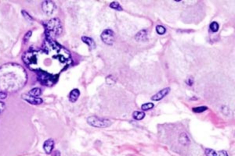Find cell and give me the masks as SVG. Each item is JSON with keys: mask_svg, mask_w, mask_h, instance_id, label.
I'll return each instance as SVG.
<instances>
[{"mask_svg": "<svg viewBox=\"0 0 235 156\" xmlns=\"http://www.w3.org/2000/svg\"><path fill=\"white\" fill-rule=\"evenodd\" d=\"M26 81V71L19 65L7 64L0 67V86L5 90H19L24 86Z\"/></svg>", "mask_w": 235, "mask_h": 156, "instance_id": "1", "label": "cell"}, {"mask_svg": "<svg viewBox=\"0 0 235 156\" xmlns=\"http://www.w3.org/2000/svg\"><path fill=\"white\" fill-rule=\"evenodd\" d=\"M62 25L60 20L54 18L49 20L45 24V34L47 40L59 36L62 32Z\"/></svg>", "mask_w": 235, "mask_h": 156, "instance_id": "2", "label": "cell"}, {"mask_svg": "<svg viewBox=\"0 0 235 156\" xmlns=\"http://www.w3.org/2000/svg\"><path fill=\"white\" fill-rule=\"evenodd\" d=\"M38 80L40 83L46 86H51L58 82V76L51 74L40 69L36 70Z\"/></svg>", "mask_w": 235, "mask_h": 156, "instance_id": "3", "label": "cell"}, {"mask_svg": "<svg viewBox=\"0 0 235 156\" xmlns=\"http://www.w3.org/2000/svg\"><path fill=\"white\" fill-rule=\"evenodd\" d=\"M87 122L90 126L97 128H106L112 124L111 121L108 119L99 118L96 116L88 117Z\"/></svg>", "mask_w": 235, "mask_h": 156, "instance_id": "4", "label": "cell"}, {"mask_svg": "<svg viewBox=\"0 0 235 156\" xmlns=\"http://www.w3.org/2000/svg\"><path fill=\"white\" fill-rule=\"evenodd\" d=\"M102 41L108 46H112L114 41V33L112 30L106 29L101 35Z\"/></svg>", "mask_w": 235, "mask_h": 156, "instance_id": "5", "label": "cell"}, {"mask_svg": "<svg viewBox=\"0 0 235 156\" xmlns=\"http://www.w3.org/2000/svg\"><path fill=\"white\" fill-rule=\"evenodd\" d=\"M56 8L55 3L51 1H45L42 4V10L48 16L52 15Z\"/></svg>", "mask_w": 235, "mask_h": 156, "instance_id": "6", "label": "cell"}, {"mask_svg": "<svg viewBox=\"0 0 235 156\" xmlns=\"http://www.w3.org/2000/svg\"><path fill=\"white\" fill-rule=\"evenodd\" d=\"M22 98L27 102L33 105H39L43 103V101L41 98L33 97L29 94H23L22 95Z\"/></svg>", "mask_w": 235, "mask_h": 156, "instance_id": "7", "label": "cell"}, {"mask_svg": "<svg viewBox=\"0 0 235 156\" xmlns=\"http://www.w3.org/2000/svg\"><path fill=\"white\" fill-rule=\"evenodd\" d=\"M170 87H166V88H164V89L159 91L155 95H153L152 97L151 100L153 101H155L160 100L164 97H165L166 95H168V93H170Z\"/></svg>", "mask_w": 235, "mask_h": 156, "instance_id": "8", "label": "cell"}, {"mask_svg": "<svg viewBox=\"0 0 235 156\" xmlns=\"http://www.w3.org/2000/svg\"><path fill=\"white\" fill-rule=\"evenodd\" d=\"M54 146V141L52 139L47 140L43 144V149L47 154H49L52 152Z\"/></svg>", "mask_w": 235, "mask_h": 156, "instance_id": "9", "label": "cell"}, {"mask_svg": "<svg viewBox=\"0 0 235 156\" xmlns=\"http://www.w3.org/2000/svg\"><path fill=\"white\" fill-rule=\"evenodd\" d=\"M148 32L145 29L142 30L137 33L135 39L138 42H145L148 40Z\"/></svg>", "mask_w": 235, "mask_h": 156, "instance_id": "10", "label": "cell"}, {"mask_svg": "<svg viewBox=\"0 0 235 156\" xmlns=\"http://www.w3.org/2000/svg\"><path fill=\"white\" fill-rule=\"evenodd\" d=\"M205 154L207 156H228L227 153L225 151H215L211 149H206L205 150Z\"/></svg>", "mask_w": 235, "mask_h": 156, "instance_id": "11", "label": "cell"}, {"mask_svg": "<svg viewBox=\"0 0 235 156\" xmlns=\"http://www.w3.org/2000/svg\"><path fill=\"white\" fill-rule=\"evenodd\" d=\"M81 40L85 44H86L88 46L90 49H94L96 48V45L95 42L91 38L84 36L81 37Z\"/></svg>", "mask_w": 235, "mask_h": 156, "instance_id": "12", "label": "cell"}, {"mask_svg": "<svg viewBox=\"0 0 235 156\" xmlns=\"http://www.w3.org/2000/svg\"><path fill=\"white\" fill-rule=\"evenodd\" d=\"M80 95V91L77 88L74 89L69 93V100L71 102L75 103L77 100Z\"/></svg>", "mask_w": 235, "mask_h": 156, "instance_id": "13", "label": "cell"}, {"mask_svg": "<svg viewBox=\"0 0 235 156\" xmlns=\"http://www.w3.org/2000/svg\"><path fill=\"white\" fill-rule=\"evenodd\" d=\"M41 94V89L38 87L33 88L29 91V94L33 97H38L40 96Z\"/></svg>", "mask_w": 235, "mask_h": 156, "instance_id": "14", "label": "cell"}, {"mask_svg": "<svg viewBox=\"0 0 235 156\" xmlns=\"http://www.w3.org/2000/svg\"><path fill=\"white\" fill-rule=\"evenodd\" d=\"M179 141L183 145H187L188 144L189 139L186 133H182L181 134L179 137Z\"/></svg>", "mask_w": 235, "mask_h": 156, "instance_id": "15", "label": "cell"}, {"mask_svg": "<svg viewBox=\"0 0 235 156\" xmlns=\"http://www.w3.org/2000/svg\"><path fill=\"white\" fill-rule=\"evenodd\" d=\"M132 115L134 119L138 120H142L144 118L145 116V114L143 112L135 111L134 112Z\"/></svg>", "mask_w": 235, "mask_h": 156, "instance_id": "16", "label": "cell"}, {"mask_svg": "<svg viewBox=\"0 0 235 156\" xmlns=\"http://www.w3.org/2000/svg\"><path fill=\"white\" fill-rule=\"evenodd\" d=\"M109 7L113 9L119 11H121L123 10L122 8L121 5H120V3H118V2H111L110 5H109Z\"/></svg>", "mask_w": 235, "mask_h": 156, "instance_id": "17", "label": "cell"}, {"mask_svg": "<svg viewBox=\"0 0 235 156\" xmlns=\"http://www.w3.org/2000/svg\"><path fill=\"white\" fill-rule=\"evenodd\" d=\"M209 28L213 32H217L219 29V24L216 22H213L209 25Z\"/></svg>", "mask_w": 235, "mask_h": 156, "instance_id": "18", "label": "cell"}, {"mask_svg": "<svg viewBox=\"0 0 235 156\" xmlns=\"http://www.w3.org/2000/svg\"><path fill=\"white\" fill-rule=\"evenodd\" d=\"M156 31L157 34L159 35H163L166 32V29L165 27L162 25H157L156 27Z\"/></svg>", "mask_w": 235, "mask_h": 156, "instance_id": "19", "label": "cell"}, {"mask_svg": "<svg viewBox=\"0 0 235 156\" xmlns=\"http://www.w3.org/2000/svg\"><path fill=\"white\" fill-rule=\"evenodd\" d=\"M208 109V107L206 106H200V107H195L192 109V110L194 112L197 113H200L203 112L206 110Z\"/></svg>", "mask_w": 235, "mask_h": 156, "instance_id": "20", "label": "cell"}, {"mask_svg": "<svg viewBox=\"0 0 235 156\" xmlns=\"http://www.w3.org/2000/svg\"><path fill=\"white\" fill-rule=\"evenodd\" d=\"M154 106V104L152 103H146L142 105V109L144 111L148 110L153 108Z\"/></svg>", "mask_w": 235, "mask_h": 156, "instance_id": "21", "label": "cell"}, {"mask_svg": "<svg viewBox=\"0 0 235 156\" xmlns=\"http://www.w3.org/2000/svg\"><path fill=\"white\" fill-rule=\"evenodd\" d=\"M22 14L23 16L25 19L27 20L28 21L31 22L33 21V19L32 17L30 15V14L24 10H22L21 11Z\"/></svg>", "mask_w": 235, "mask_h": 156, "instance_id": "22", "label": "cell"}, {"mask_svg": "<svg viewBox=\"0 0 235 156\" xmlns=\"http://www.w3.org/2000/svg\"><path fill=\"white\" fill-rule=\"evenodd\" d=\"M32 35V32L31 31H29L24 36V38H23V41L24 43H27V42L29 41V39L30 38V37Z\"/></svg>", "mask_w": 235, "mask_h": 156, "instance_id": "23", "label": "cell"}, {"mask_svg": "<svg viewBox=\"0 0 235 156\" xmlns=\"http://www.w3.org/2000/svg\"><path fill=\"white\" fill-rule=\"evenodd\" d=\"M5 104L4 103L0 101V114L2 113L5 109Z\"/></svg>", "mask_w": 235, "mask_h": 156, "instance_id": "24", "label": "cell"}, {"mask_svg": "<svg viewBox=\"0 0 235 156\" xmlns=\"http://www.w3.org/2000/svg\"><path fill=\"white\" fill-rule=\"evenodd\" d=\"M7 97V94L5 92H0V99L4 100Z\"/></svg>", "mask_w": 235, "mask_h": 156, "instance_id": "25", "label": "cell"}, {"mask_svg": "<svg viewBox=\"0 0 235 156\" xmlns=\"http://www.w3.org/2000/svg\"><path fill=\"white\" fill-rule=\"evenodd\" d=\"M193 79L192 78H191V77H190V78H189L188 79V82H187V84H188V85L189 86H192V84H193Z\"/></svg>", "mask_w": 235, "mask_h": 156, "instance_id": "26", "label": "cell"}, {"mask_svg": "<svg viewBox=\"0 0 235 156\" xmlns=\"http://www.w3.org/2000/svg\"><path fill=\"white\" fill-rule=\"evenodd\" d=\"M52 156H60V152L58 151H55L52 154Z\"/></svg>", "mask_w": 235, "mask_h": 156, "instance_id": "27", "label": "cell"}]
</instances>
